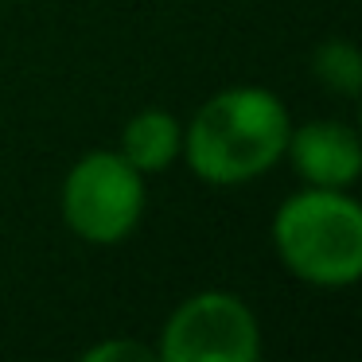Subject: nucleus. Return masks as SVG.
I'll list each match as a JSON object with an SVG mask.
<instances>
[{"instance_id":"20e7f679","label":"nucleus","mask_w":362,"mask_h":362,"mask_svg":"<svg viewBox=\"0 0 362 362\" xmlns=\"http://www.w3.org/2000/svg\"><path fill=\"white\" fill-rule=\"evenodd\" d=\"M160 362H257L261 323L238 292L203 288L175 304L156 339Z\"/></svg>"},{"instance_id":"f257e3e1","label":"nucleus","mask_w":362,"mask_h":362,"mask_svg":"<svg viewBox=\"0 0 362 362\" xmlns=\"http://www.w3.org/2000/svg\"><path fill=\"white\" fill-rule=\"evenodd\" d=\"M292 113L265 86H226L206 98L183 125L191 175L206 187H242L284 160Z\"/></svg>"},{"instance_id":"0eeeda50","label":"nucleus","mask_w":362,"mask_h":362,"mask_svg":"<svg viewBox=\"0 0 362 362\" xmlns=\"http://www.w3.org/2000/svg\"><path fill=\"white\" fill-rule=\"evenodd\" d=\"M312 74L320 78L323 90L346 98V102L362 94V59L351 40H323L312 51Z\"/></svg>"},{"instance_id":"f03ea898","label":"nucleus","mask_w":362,"mask_h":362,"mask_svg":"<svg viewBox=\"0 0 362 362\" xmlns=\"http://www.w3.org/2000/svg\"><path fill=\"white\" fill-rule=\"evenodd\" d=\"M273 250L312 288H351L362 276V206L351 191L300 187L273 211Z\"/></svg>"},{"instance_id":"7ed1b4c3","label":"nucleus","mask_w":362,"mask_h":362,"mask_svg":"<svg viewBox=\"0 0 362 362\" xmlns=\"http://www.w3.org/2000/svg\"><path fill=\"white\" fill-rule=\"evenodd\" d=\"M63 222L86 245H121L141 226L148 187L144 175L113 148H94L63 175Z\"/></svg>"},{"instance_id":"423d86ee","label":"nucleus","mask_w":362,"mask_h":362,"mask_svg":"<svg viewBox=\"0 0 362 362\" xmlns=\"http://www.w3.org/2000/svg\"><path fill=\"white\" fill-rule=\"evenodd\" d=\"M121 156L136 168L141 175H156L180 160L183 152V125L175 113L148 105V110L133 113L121 129Z\"/></svg>"},{"instance_id":"39448f33","label":"nucleus","mask_w":362,"mask_h":362,"mask_svg":"<svg viewBox=\"0 0 362 362\" xmlns=\"http://www.w3.org/2000/svg\"><path fill=\"white\" fill-rule=\"evenodd\" d=\"M284 156L296 168V175L308 187H339L351 191L354 180L362 175V141L354 125L335 117L304 121L292 125Z\"/></svg>"},{"instance_id":"6e6552de","label":"nucleus","mask_w":362,"mask_h":362,"mask_svg":"<svg viewBox=\"0 0 362 362\" xmlns=\"http://www.w3.org/2000/svg\"><path fill=\"white\" fill-rule=\"evenodd\" d=\"M86 362H152L156 358V346L141 343V339H105V343L82 351Z\"/></svg>"}]
</instances>
